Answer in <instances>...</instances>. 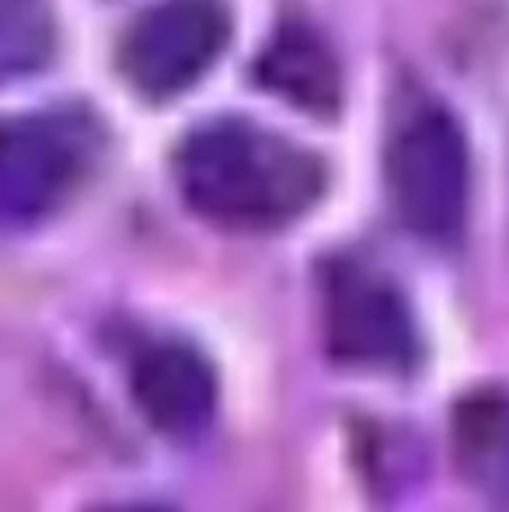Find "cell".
I'll return each instance as SVG.
<instances>
[{"mask_svg": "<svg viewBox=\"0 0 509 512\" xmlns=\"http://www.w3.org/2000/svg\"><path fill=\"white\" fill-rule=\"evenodd\" d=\"M175 182L203 220L234 230H272L314 206L325 189V164L286 136L220 119L182 140Z\"/></svg>", "mask_w": 509, "mask_h": 512, "instance_id": "6da1fadb", "label": "cell"}, {"mask_svg": "<svg viewBox=\"0 0 509 512\" xmlns=\"http://www.w3.org/2000/svg\"><path fill=\"white\" fill-rule=\"evenodd\" d=\"M387 189L398 220L426 241L461 234L471 196V157L461 126L443 108H419L401 122L387 157Z\"/></svg>", "mask_w": 509, "mask_h": 512, "instance_id": "7a4b0ae2", "label": "cell"}, {"mask_svg": "<svg viewBox=\"0 0 509 512\" xmlns=\"http://www.w3.org/2000/svg\"><path fill=\"white\" fill-rule=\"evenodd\" d=\"M95 129L74 112L0 119V220L35 223L60 209L88 175Z\"/></svg>", "mask_w": 509, "mask_h": 512, "instance_id": "3957f363", "label": "cell"}, {"mask_svg": "<svg viewBox=\"0 0 509 512\" xmlns=\"http://www.w3.org/2000/svg\"><path fill=\"white\" fill-rule=\"evenodd\" d=\"M227 46V14L220 0H157L126 28L119 42V74L143 98H175L217 63Z\"/></svg>", "mask_w": 509, "mask_h": 512, "instance_id": "277c9868", "label": "cell"}, {"mask_svg": "<svg viewBox=\"0 0 509 512\" xmlns=\"http://www.w3.org/2000/svg\"><path fill=\"white\" fill-rule=\"evenodd\" d=\"M328 345L342 363L401 370L415 359V324L398 286L363 262H335L325 272Z\"/></svg>", "mask_w": 509, "mask_h": 512, "instance_id": "5b68a950", "label": "cell"}, {"mask_svg": "<svg viewBox=\"0 0 509 512\" xmlns=\"http://www.w3.org/2000/svg\"><path fill=\"white\" fill-rule=\"evenodd\" d=\"M133 401L164 436H199L217 411V373L185 342H154L133 363Z\"/></svg>", "mask_w": 509, "mask_h": 512, "instance_id": "8992f818", "label": "cell"}, {"mask_svg": "<svg viewBox=\"0 0 509 512\" xmlns=\"http://www.w3.org/2000/svg\"><path fill=\"white\" fill-rule=\"evenodd\" d=\"M258 81L265 91L307 112L332 115L342 98L335 53L311 28H283L258 56Z\"/></svg>", "mask_w": 509, "mask_h": 512, "instance_id": "52a82bcc", "label": "cell"}, {"mask_svg": "<svg viewBox=\"0 0 509 512\" xmlns=\"http://www.w3.org/2000/svg\"><path fill=\"white\" fill-rule=\"evenodd\" d=\"M53 49L56 18L49 0H0V84L42 70Z\"/></svg>", "mask_w": 509, "mask_h": 512, "instance_id": "ba28073f", "label": "cell"}, {"mask_svg": "<svg viewBox=\"0 0 509 512\" xmlns=\"http://www.w3.org/2000/svg\"><path fill=\"white\" fill-rule=\"evenodd\" d=\"M95 512H168V509L150 506V502H119V506H102Z\"/></svg>", "mask_w": 509, "mask_h": 512, "instance_id": "9c48e42d", "label": "cell"}]
</instances>
